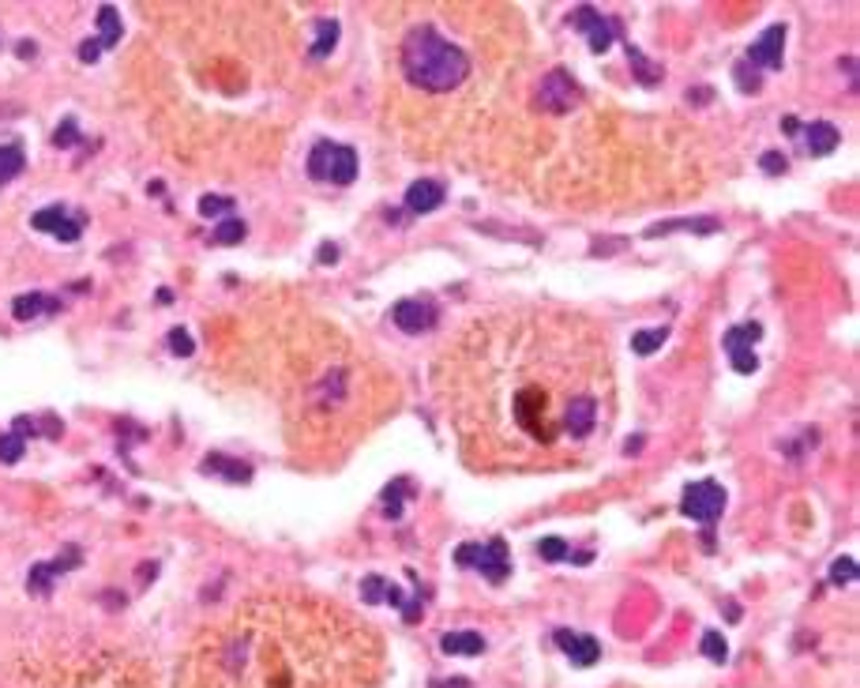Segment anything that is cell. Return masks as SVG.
Listing matches in <instances>:
<instances>
[{"instance_id":"obj_1","label":"cell","mask_w":860,"mask_h":688,"mask_svg":"<svg viewBox=\"0 0 860 688\" xmlns=\"http://www.w3.org/2000/svg\"><path fill=\"white\" fill-rule=\"evenodd\" d=\"M399 61L410 87H421L429 94L455 91V87H462V79L470 76V57L455 42H447L436 27H414L406 34Z\"/></svg>"},{"instance_id":"obj_2","label":"cell","mask_w":860,"mask_h":688,"mask_svg":"<svg viewBox=\"0 0 860 688\" xmlns=\"http://www.w3.org/2000/svg\"><path fill=\"white\" fill-rule=\"evenodd\" d=\"M308 177L331 181V185H350L357 177V151L346 143L323 140L308 151Z\"/></svg>"},{"instance_id":"obj_3","label":"cell","mask_w":860,"mask_h":688,"mask_svg":"<svg viewBox=\"0 0 860 688\" xmlns=\"http://www.w3.org/2000/svg\"><path fill=\"white\" fill-rule=\"evenodd\" d=\"M455 561H459L462 568L481 572V576L489 579V583H496V587L511 576V557H507L504 538H489L485 546H481V542H462V546L455 549Z\"/></svg>"},{"instance_id":"obj_4","label":"cell","mask_w":860,"mask_h":688,"mask_svg":"<svg viewBox=\"0 0 860 688\" xmlns=\"http://www.w3.org/2000/svg\"><path fill=\"white\" fill-rule=\"evenodd\" d=\"M722 512H725V489L718 482H710L707 478V482H695L684 489V516L695 519V523H703L707 534H710V527L722 519ZM707 534H703V538H707Z\"/></svg>"},{"instance_id":"obj_5","label":"cell","mask_w":860,"mask_h":688,"mask_svg":"<svg viewBox=\"0 0 860 688\" xmlns=\"http://www.w3.org/2000/svg\"><path fill=\"white\" fill-rule=\"evenodd\" d=\"M579 83H575V76L571 72H564V68H553L549 76L541 79V91H538V102H541V110L545 113H568L575 102H579Z\"/></svg>"},{"instance_id":"obj_6","label":"cell","mask_w":860,"mask_h":688,"mask_svg":"<svg viewBox=\"0 0 860 688\" xmlns=\"http://www.w3.org/2000/svg\"><path fill=\"white\" fill-rule=\"evenodd\" d=\"M782 53H785V23H774V27H767V31L759 34V42L748 49L744 64L755 68V72H774V68H782Z\"/></svg>"},{"instance_id":"obj_7","label":"cell","mask_w":860,"mask_h":688,"mask_svg":"<svg viewBox=\"0 0 860 688\" xmlns=\"http://www.w3.org/2000/svg\"><path fill=\"white\" fill-rule=\"evenodd\" d=\"M391 316H395V328H402L406 335H421V331L436 328L440 309H436L429 298H402L399 305L391 309Z\"/></svg>"},{"instance_id":"obj_8","label":"cell","mask_w":860,"mask_h":688,"mask_svg":"<svg viewBox=\"0 0 860 688\" xmlns=\"http://www.w3.org/2000/svg\"><path fill=\"white\" fill-rule=\"evenodd\" d=\"M79 564V549L68 546L61 557H53V561H42L31 568V576H27V591L31 595H49V587H53V579L64 576V572H72Z\"/></svg>"},{"instance_id":"obj_9","label":"cell","mask_w":860,"mask_h":688,"mask_svg":"<svg viewBox=\"0 0 860 688\" xmlns=\"http://www.w3.org/2000/svg\"><path fill=\"white\" fill-rule=\"evenodd\" d=\"M553 643L564 651V655L575 662V666H594L601 658V643L594 636H583V632H571V628H556Z\"/></svg>"},{"instance_id":"obj_10","label":"cell","mask_w":860,"mask_h":688,"mask_svg":"<svg viewBox=\"0 0 860 688\" xmlns=\"http://www.w3.org/2000/svg\"><path fill=\"white\" fill-rule=\"evenodd\" d=\"M34 230H46V234H53L57 241H64V245H72V241H79V219H72L68 215V207L61 204H53L46 207V211H38L31 219Z\"/></svg>"},{"instance_id":"obj_11","label":"cell","mask_w":860,"mask_h":688,"mask_svg":"<svg viewBox=\"0 0 860 688\" xmlns=\"http://www.w3.org/2000/svg\"><path fill=\"white\" fill-rule=\"evenodd\" d=\"M444 185L440 181H432V177H421L414 185L406 188V211L410 215H432L436 207L444 204Z\"/></svg>"},{"instance_id":"obj_12","label":"cell","mask_w":860,"mask_h":688,"mask_svg":"<svg viewBox=\"0 0 860 688\" xmlns=\"http://www.w3.org/2000/svg\"><path fill=\"white\" fill-rule=\"evenodd\" d=\"M800 132H804V151H808V155H815V158L830 155V151H834V147L842 143L838 128L827 125V121H812V125L800 128Z\"/></svg>"},{"instance_id":"obj_13","label":"cell","mask_w":860,"mask_h":688,"mask_svg":"<svg viewBox=\"0 0 860 688\" xmlns=\"http://www.w3.org/2000/svg\"><path fill=\"white\" fill-rule=\"evenodd\" d=\"M361 598L376 606V602H391L395 610H406V595H402V587L395 583H387L384 576H365L361 579Z\"/></svg>"},{"instance_id":"obj_14","label":"cell","mask_w":860,"mask_h":688,"mask_svg":"<svg viewBox=\"0 0 860 688\" xmlns=\"http://www.w3.org/2000/svg\"><path fill=\"white\" fill-rule=\"evenodd\" d=\"M61 309V298H49V294H19L12 301V316L16 320H34V316H46Z\"/></svg>"},{"instance_id":"obj_15","label":"cell","mask_w":860,"mask_h":688,"mask_svg":"<svg viewBox=\"0 0 860 688\" xmlns=\"http://www.w3.org/2000/svg\"><path fill=\"white\" fill-rule=\"evenodd\" d=\"M203 474H218L226 482H248L252 478V467L248 463H237V459H226V455H207L200 463Z\"/></svg>"},{"instance_id":"obj_16","label":"cell","mask_w":860,"mask_h":688,"mask_svg":"<svg viewBox=\"0 0 860 688\" xmlns=\"http://www.w3.org/2000/svg\"><path fill=\"white\" fill-rule=\"evenodd\" d=\"M616 38H620V19H613V16H598V23L586 31V42H590L594 53H605Z\"/></svg>"},{"instance_id":"obj_17","label":"cell","mask_w":860,"mask_h":688,"mask_svg":"<svg viewBox=\"0 0 860 688\" xmlns=\"http://www.w3.org/2000/svg\"><path fill=\"white\" fill-rule=\"evenodd\" d=\"M98 38H94V42H98V46L102 49H113L117 46V42H121V16H117V8H113V4H102V8H98Z\"/></svg>"},{"instance_id":"obj_18","label":"cell","mask_w":860,"mask_h":688,"mask_svg":"<svg viewBox=\"0 0 860 688\" xmlns=\"http://www.w3.org/2000/svg\"><path fill=\"white\" fill-rule=\"evenodd\" d=\"M673 230H692V234H714L718 230V219H673V222H658V226H650L646 237H665L673 234Z\"/></svg>"},{"instance_id":"obj_19","label":"cell","mask_w":860,"mask_h":688,"mask_svg":"<svg viewBox=\"0 0 860 688\" xmlns=\"http://www.w3.org/2000/svg\"><path fill=\"white\" fill-rule=\"evenodd\" d=\"M447 655H481L485 651V640H481V632H447L444 640H440Z\"/></svg>"},{"instance_id":"obj_20","label":"cell","mask_w":860,"mask_h":688,"mask_svg":"<svg viewBox=\"0 0 860 688\" xmlns=\"http://www.w3.org/2000/svg\"><path fill=\"white\" fill-rule=\"evenodd\" d=\"M338 46V23L335 19H316V42L308 49V57L312 61H323V57H331V49Z\"/></svg>"},{"instance_id":"obj_21","label":"cell","mask_w":860,"mask_h":688,"mask_svg":"<svg viewBox=\"0 0 860 688\" xmlns=\"http://www.w3.org/2000/svg\"><path fill=\"white\" fill-rule=\"evenodd\" d=\"M759 339H763V328H759V324H737L733 331H725V350H729V354H740V350H752Z\"/></svg>"},{"instance_id":"obj_22","label":"cell","mask_w":860,"mask_h":688,"mask_svg":"<svg viewBox=\"0 0 860 688\" xmlns=\"http://www.w3.org/2000/svg\"><path fill=\"white\" fill-rule=\"evenodd\" d=\"M23 166H27L23 147H19V143H4V147H0V185H8L12 177H19Z\"/></svg>"},{"instance_id":"obj_23","label":"cell","mask_w":860,"mask_h":688,"mask_svg":"<svg viewBox=\"0 0 860 688\" xmlns=\"http://www.w3.org/2000/svg\"><path fill=\"white\" fill-rule=\"evenodd\" d=\"M538 553H541V561H579V564L590 561V553H571V546L564 538H541Z\"/></svg>"},{"instance_id":"obj_24","label":"cell","mask_w":860,"mask_h":688,"mask_svg":"<svg viewBox=\"0 0 860 688\" xmlns=\"http://www.w3.org/2000/svg\"><path fill=\"white\" fill-rule=\"evenodd\" d=\"M628 64H631V72H635V79H639L643 87H654V83H661V76H665L658 64L646 61V57L635 46H628Z\"/></svg>"},{"instance_id":"obj_25","label":"cell","mask_w":860,"mask_h":688,"mask_svg":"<svg viewBox=\"0 0 860 688\" xmlns=\"http://www.w3.org/2000/svg\"><path fill=\"white\" fill-rule=\"evenodd\" d=\"M665 339H669V328H665V324H661V328H646V331H639V335H631V350H635L639 358H646V354H654Z\"/></svg>"},{"instance_id":"obj_26","label":"cell","mask_w":860,"mask_h":688,"mask_svg":"<svg viewBox=\"0 0 860 688\" xmlns=\"http://www.w3.org/2000/svg\"><path fill=\"white\" fill-rule=\"evenodd\" d=\"M699 651L710 658V662H725V655H729V643H725L722 632H703V643H699Z\"/></svg>"},{"instance_id":"obj_27","label":"cell","mask_w":860,"mask_h":688,"mask_svg":"<svg viewBox=\"0 0 860 688\" xmlns=\"http://www.w3.org/2000/svg\"><path fill=\"white\" fill-rule=\"evenodd\" d=\"M233 200L230 196H203L200 200V215L203 219H230Z\"/></svg>"},{"instance_id":"obj_28","label":"cell","mask_w":860,"mask_h":688,"mask_svg":"<svg viewBox=\"0 0 860 688\" xmlns=\"http://www.w3.org/2000/svg\"><path fill=\"white\" fill-rule=\"evenodd\" d=\"M857 579V561L853 557H838V561L830 564V583L834 587H849Z\"/></svg>"},{"instance_id":"obj_29","label":"cell","mask_w":860,"mask_h":688,"mask_svg":"<svg viewBox=\"0 0 860 688\" xmlns=\"http://www.w3.org/2000/svg\"><path fill=\"white\" fill-rule=\"evenodd\" d=\"M27 452V440L19 437V433H8V437H0V463H19Z\"/></svg>"},{"instance_id":"obj_30","label":"cell","mask_w":860,"mask_h":688,"mask_svg":"<svg viewBox=\"0 0 860 688\" xmlns=\"http://www.w3.org/2000/svg\"><path fill=\"white\" fill-rule=\"evenodd\" d=\"M245 237V222L241 219H226V222H218V230H215V245H237Z\"/></svg>"},{"instance_id":"obj_31","label":"cell","mask_w":860,"mask_h":688,"mask_svg":"<svg viewBox=\"0 0 860 688\" xmlns=\"http://www.w3.org/2000/svg\"><path fill=\"white\" fill-rule=\"evenodd\" d=\"M169 350H173V354H177V358H192V354H196V343H192V335H188L185 328H173L169 331Z\"/></svg>"},{"instance_id":"obj_32","label":"cell","mask_w":860,"mask_h":688,"mask_svg":"<svg viewBox=\"0 0 860 688\" xmlns=\"http://www.w3.org/2000/svg\"><path fill=\"white\" fill-rule=\"evenodd\" d=\"M406 489H410L406 482H395L391 489H387V493H384V504H387L384 516H391V519H399V516H402V493H406Z\"/></svg>"},{"instance_id":"obj_33","label":"cell","mask_w":860,"mask_h":688,"mask_svg":"<svg viewBox=\"0 0 860 688\" xmlns=\"http://www.w3.org/2000/svg\"><path fill=\"white\" fill-rule=\"evenodd\" d=\"M759 166H763V173H785L789 170V158L782 151H767V155L759 158Z\"/></svg>"},{"instance_id":"obj_34","label":"cell","mask_w":860,"mask_h":688,"mask_svg":"<svg viewBox=\"0 0 860 688\" xmlns=\"http://www.w3.org/2000/svg\"><path fill=\"white\" fill-rule=\"evenodd\" d=\"M737 83L740 91H759V72L748 68V64H737Z\"/></svg>"},{"instance_id":"obj_35","label":"cell","mask_w":860,"mask_h":688,"mask_svg":"<svg viewBox=\"0 0 860 688\" xmlns=\"http://www.w3.org/2000/svg\"><path fill=\"white\" fill-rule=\"evenodd\" d=\"M53 140H57V147L76 140V121H64V128H57V136H53Z\"/></svg>"},{"instance_id":"obj_36","label":"cell","mask_w":860,"mask_h":688,"mask_svg":"<svg viewBox=\"0 0 860 688\" xmlns=\"http://www.w3.org/2000/svg\"><path fill=\"white\" fill-rule=\"evenodd\" d=\"M316 256H320V264H327V260H338V249H335V245H320V252H316Z\"/></svg>"},{"instance_id":"obj_37","label":"cell","mask_w":860,"mask_h":688,"mask_svg":"<svg viewBox=\"0 0 860 688\" xmlns=\"http://www.w3.org/2000/svg\"><path fill=\"white\" fill-rule=\"evenodd\" d=\"M19 57H34V42H19Z\"/></svg>"}]
</instances>
